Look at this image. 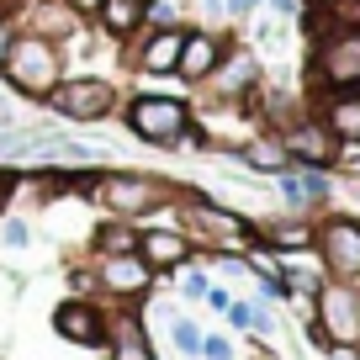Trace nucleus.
Masks as SVG:
<instances>
[{"label":"nucleus","instance_id":"f257e3e1","mask_svg":"<svg viewBox=\"0 0 360 360\" xmlns=\"http://www.w3.org/2000/svg\"><path fill=\"white\" fill-rule=\"evenodd\" d=\"M180 196V233L191 238V244L207 249H228V255H244L249 244H255V217L233 212V207L212 202V196L202 191H175Z\"/></svg>","mask_w":360,"mask_h":360},{"label":"nucleus","instance_id":"f03ea898","mask_svg":"<svg viewBox=\"0 0 360 360\" xmlns=\"http://www.w3.org/2000/svg\"><path fill=\"white\" fill-rule=\"evenodd\" d=\"M90 196L106 207V217H127V223H143L159 207H175V186L159 175H143V169H96Z\"/></svg>","mask_w":360,"mask_h":360},{"label":"nucleus","instance_id":"7ed1b4c3","mask_svg":"<svg viewBox=\"0 0 360 360\" xmlns=\"http://www.w3.org/2000/svg\"><path fill=\"white\" fill-rule=\"evenodd\" d=\"M0 79L11 90H22V96H32V101H48V90L64 79V53H58L53 37H37L22 27L11 53H6V64H0Z\"/></svg>","mask_w":360,"mask_h":360},{"label":"nucleus","instance_id":"20e7f679","mask_svg":"<svg viewBox=\"0 0 360 360\" xmlns=\"http://www.w3.org/2000/svg\"><path fill=\"white\" fill-rule=\"evenodd\" d=\"M307 339L318 349L328 345H360V281H334L328 276L313 292V318H307Z\"/></svg>","mask_w":360,"mask_h":360},{"label":"nucleus","instance_id":"39448f33","mask_svg":"<svg viewBox=\"0 0 360 360\" xmlns=\"http://www.w3.org/2000/svg\"><path fill=\"white\" fill-rule=\"evenodd\" d=\"M191 106L175 101V96H154V90H143V96H133V101L122 106V127L138 138V143H154V148H180V138L191 133Z\"/></svg>","mask_w":360,"mask_h":360},{"label":"nucleus","instance_id":"423d86ee","mask_svg":"<svg viewBox=\"0 0 360 360\" xmlns=\"http://www.w3.org/2000/svg\"><path fill=\"white\" fill-rule=\"evenodd\" d=\"M48 112L64 122H106L117 112V85L106 75H64L48 90Z\"/></svg>","mask_w":360,"mask_h":360},{"label":"nucleus","instance_id":"0eeeda50","mask_svg":"<svg viewBox=\"0 0 360 360\" xmlns=\"http://www.w3.org/2000/svg\"><path fill=\"white\" fill-rule=\"evenodd\" d=\"M90 276H96V292H101L106 302H117V307L148 302V292H154V281H159L138 249H127V255H96Z\"/></svg>","mask_w":360,"mask_h":360},{"label":"nucleus","instance_id":"6e6552de","mask_svg":"<svg viewBox=\"0 0 360 360\" xmlns=\"http://www.w3.org/2000/svg\"><path fill=\"white\" fill-rule=\"evenodd\" d=\"M307 75L318 90H360V32H328L307 53Z\"/></svg>","mask_w":360,"mask_h":360},{"label":"nucleus","instance_id":"1a4fd4ad","mask_svg":"<svg viewBox=\"0 0 360 360\" xmlns=\"http://www.w3.org/2000/svg\"><path fill=\"white\" fill-rule=\"evenodd\" d=\"M313 255H318V265H323V276H334V281H360V223L328 212L323 223H313Z\"/></svg>","mask_w":360,"mask_h":360},{"label":"nucleus","instance_id":"9d476101","mask_svg":"<svg viewBox=\"0 0 360 360\" xmlns=\"http://www.w3.org/2000/svg\"><path fill=\"white\" fill-rule=\"evenodd\" d=\"M281 143H286V154H292V165H307V169H334V165H345V148H339V138L323 127V117H318V112L286 122V127H281Z\"/></svg>","mask_w":360,"mask_h":360},{"label":"nucleus","instance_id":"9b49d317","mask_svg":"<svg viewBox=\"0 0 360 360\" xmlns=\"http://www.w3.org/2000/svg\"><path fill=\"white\" fill-rule=\"evenodd\" d=\"M127 43H133V48H127V58H133L138 75L165 79V75H175V64H180L186 27H143V32H133Z\"/></svg>","mask_w":360,"mask_h":360},{"label":"nucleus","instance_id":"f8f14e48","mask_svg":"<svg viewBox=\"0 0 360 360\" xmlns=\"http://www.w3.org/2000/svg\"><path fill=\"white\" fill-rule=\"evenodd\" d=\"M53 334L79 349H101L106 345V307L96 297H64L53 307Z\"/></svg>","mask_w":360,"mask_h":360},{"label":"nucleus","instance_id":"ddd939ff","mask_svg":"<svg viewBox=\"0 0 360 360\" xmlns=\"http://www.w3.org/2000/svg\"><path fill=\"white\" fill-rule=\"evenodd\" d=\"M106 360H159L154 355V339H148L143 318L133 307H112L106 313Z\"/></svg>","mask_w":360,"mask_h":360},{"label":"nucleus","instance_id":"4468645a","mask_svg":"<svg viewBox=\"0 0 360 360\" xmlns=\"http://www.w3.org/2000/svg\"><path fill=\"white\" fill-rule=\"evenodd\" d=\"M138 255L148 259L154 276H175L180 265L196 259V244L180 233V228H138Z\"/></svg>","mask_w":360,"mask_h":360},{"label":"nucleus","instance_id":"2eb2a0df","mask_svg":"<svg viewBox=\"0 0 360 360\" xmlns=\"http://www.w3.org/2000/svg\"><path fill=\"white\" fill-rule=\"evenodd\" d=\"M223 53H228V37L223 32H212V27H186V48H180L175 75L186 79V85H207Z\"/></svg>","mask_w":360,"mask_h":360},{"label":"nucleus","instance_id":"dca6fc26","mask_svg":"<svg viewBox=\"0 0 360 360\" xmlns=\"http://www.w3.org/2000/svg\"><path fill=\"white\" fill-rule=\"evenodd\" d=\"M276 186H281L286 207L292 212H318V207H328V196H334V180H328V169H307V165H286L281 175H276Z\"/></svg>","mask_w":360,"mask_h":360},{"label":"nucleus","instance_id":"f3484780","mask_svg":"<svg viewBox=\"0 0 360 360\" xmlns=\"http://www.w3.org/2000/svg\"><path fill=\"white\" fill-rule=\"evenodd\" d=\"M207 85H217L223 101H244V96H255V90H259V58L249 53V48L228 43V53L217 58V69H212Z\"/></svg>","mask_w":360,"mask_h":360},{"label":"nucleus","instance_id":"a211bd4d","mask_svg":"<svg viewBox=\"0 0 360 360\" xmlns=\"http://www.w3.org/2000/svg\"><path fill=\"white\" fill-rule=\"evenodd\" d=\"M313 112L339 138V148H360V90H323V101Z\"/></svg>","mask_w":360,"mask_h":360},{"label":"nucleus","instance_id":"6ab92c4d","mask_svg":"<svg viewBox=\"0 0 360 360\" xmlns=\"http://www.w3.org/2000/svg\"><path fill=\"white\" fill-rule=\"evenodd\" d=\"M255 238H259L265 249H276V255H313V223H307L302 212L255 223Z\"/></svg>","mask_w":360,"mask_h":360},{"label":"nucleus","instance_id":"aec40b11","mask_svg":"<svg viewBox=\"0 0 360 360\" xmlns=\"http://www.w3.org/2000/svg\"><path fill=\"white\" fill-rule=\"evenodd\" d=\"M143 11H148V0H101L96 32L112 37V43H127L133 32H143Z\"/></svg>","mask_w":360,"mask_h":360},{"label":"nucleus","instance_id":"412c9836","mask_svg":"<svg viewBox=\"0 0 360 360\" xmlns=\"http://www.w3.org/2000/svg\"><path fill=\"white\" fill-rule=\"evenodd\" d=\"M90 249H96V255H127V249H138V223L106 217V223L90 233Z\"/></svg>","mask_w":360,"mask_h":360},{"label":"nucleus","instance_id":"4be33fe9","mask_svg":"<svg viewBox=\"0 0 360 360\" xmlns=\"http://www.w3.org/2000/svg\"><path fill=\"white\" fill-rule=\"evenodd\" d=\"M334 32H360V0H313Z\"/></svg>","mask_w":360,"mask_h":360},{"label":"nucleus","instance_id":"5701e85b","mask_svg":"<svg viewBox=\"0 0 360 360\" xmlns=\"http://www.w3.org/2000/svg\"><path fill=\"white\" fill-rule=\"evenodd\" d=\"M169 345L186 360H202V328H196L191 318H169Z\"/></svg>","mask_w":360,"mask_h":360},{"label":"nucleus","instance_id":"b1692460","mask_svg":"<svg viewBox=\"0 0 360 360\" xmlns=\"http://www.w3.org/2000/svg\"><path fill=\"white\" fill-rule=\"evenodd\" d=\"M207 292H212V276H207V265H202V259L180 265V297H186V302H202Z\"/></svg>","mask_w":360,"mask_h":360},{"label":"nucleus","instance_id":"393cba45","mask_svg":"<svg viewBox=\"0 0 360 360\" xmlns=\"http://www.w3.org/2000/svg\"><path fill=\"white\" fill-rule=\"evenodd\" d=\"M0 244H6V249H27V244H32L27 217H0Z\"/></svg>","mask_w":360,"mask_h":360},{"label":"nucleus","instance_id":"a878e982","mask_svg":"<svg viewBox=\"0 0 360 360\" xmlns=\"http://www.w3.org/2000/svg\"><path fill=\"white\" fill-rule=\"evenodd\" d=\"M143 27H180V22H175V0H148Z\"/></svg>","mask_w":360,"mask_h":360},{"label":"nucleus","instance_id":"bb28decb","mask_svg":"<svg viewBox=\"0 0 360 360\" xmlns=\"http://www.w3.org/2000/svg\"><path fill=\"white\" fill-rule=\"evenodd\" d=\"M228 323H233L238 328V334H249V328H255V302H228Z\"/></svg>","mask_w":360,"mask_h":360},{"label":"nucleus","instance_id":"cd10ccee","mask_svg":"<svg viewBox=\"0 0 360 360\" xmlns=\"http://www.w3.org/2000/svg\"><path fill=\"white\" fill-rule=\"evenodd\" d=\"M202 360H233V345L223 334H202Z\"/></svg>","mask_w":360,"mask_h":360},{"label":"nucleus","instance_id":"c85d7f7f","mask_svg":"<svg viewBox=\"0 0 360 360\" xmlns=\"http://www.w3.org/2000/svg\"><path fill=\"white\" fill-rule=\"evenodd\" d=\"M16 32H22V27H16V16H6V11H0V64H6V53H11Z\"/></svg>","mask_w":360,"mask_h":360},{"label":"nucleus","instance_id":"c756f323","mask_svg":"<svg viewBox=\"0 0 360 360\" xmlns=\"http://www.w3.org/2000/svg\"><path fill=\"white\" fill-rule=\"evenodd\" d=\"M64 6L79 16V22H96V11H101V0H64Z\"/></svg>","mask_w":360,"mask_h":360},{"label":"nucleus","instance_id":"7c9ffc66","mask_svg":"<svg viewBox=\"0 0 360 360\" xmlns=\"http://www.w3.org/2000/svg\"><path fill=\"white\" fill-rule=\"evenodd\" d=\"M16 196V169H0V217H6V202Z\"/></svg>","mask_w":360,"mask_h":360},{"label":"nucleus","instance_id":"2f4dec72","mask_svg":"<svg viewBox=\"0 0 360 360\" xmlns=\"http://www.w3.org/2000/svg\"><path fill=\"white\" fill-rule=\"evenodd\" d=\"M202 302H207V307H212V313H228V302H233V297H228V292H223V286H212V292H207V297H202Z\"/></svg>","mask_w":360,"mask_h":360},{"label":"nucleus","instance_id":"473e14b6","mask_svg":"<svg viewBox=\"0 0 360 360\" xmlns=\"http://www.w3.org/2000/svg\"><path fill=\"white\" fill-rule=\"evenodd\" d=\"M265 6H270V16H302L297 0H265Z\"/></svg>","mask_w":360,"mask_h":360},{"label":"nucleus","instance_id":"72a5a7b5","mask_svg":"<svg viewBox=\"0 0 360 360\" xmlns=\"http://www.w3.org/2000/svg\"><path fill=\"white\" fill-rule=\"evenodd\" d=\"M265 0H228V16H255Z\"/></svg>","mask_w":360,"mask_h":360},{"label":"nucleus","instance_id":"f704fd0d","mask_svg":"<svg viewBox=\"0 0 360 360\" xmlns=\"http://www.w3.org/2000/svg\"><path fill=\"white\" fill-rule=\"evenodd\" d=\"M328 360H360V345H328Z\"/></svg>","mask_w":360,"mask_h":360},{"label":"nucleus","instance_id":"c9c22d12","mask_svg":"<svg viewBox=\"0 0 360 360\" xmlns=\"http://www.w3.org/2000/svg\"><path fill=\"white\" fill-rule=\"evenodd\" d=\"M207 6V16H228V0H202Z\"/></svg>","mask_w":360,"mask_h":360},{"label":"nucleus","instance_id":"e433bc0d","mask_svg":"<svg viewBox=\"0 0 360 360\" xmlns=\"http://www.w3.org/2000/svg\"><path fill=\"white\" fill-rule=\"evenodd\" d=\"M249 360H276V355H270V349H255V355H249Z\"/></svg>","mask_w":360,"mask_h":360},{"label":"nucleus","instance_id":"4c0bfd02","mask_svg":"<svg viewBox=\"0 0 360 360\" xmlns=\"http://www.w3.org/2000/svg\"><path fill=\"white\" fill-rule=\"evenodd\" d=\"M0 11H6V16H11V11H16V0H0Z\"/></svg>","mask_w":360,"mask_h":360}]
</instances>
